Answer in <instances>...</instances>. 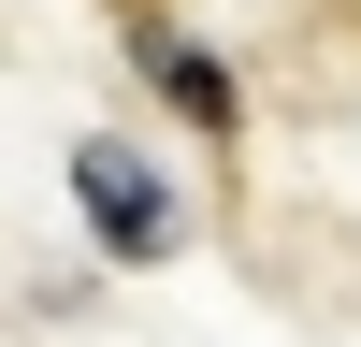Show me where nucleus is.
I'll return each instance as SVG.
<instances>
[{"label":"nucleus","mask_w":361,"mask_h":347,"mask_svg":"<svg viewBox=\"0 0 361 347\" xmlns=\"http://www.w3.org/2000/svg\"><path fill=\"white\" fill-rule=\"evenodd\" d=\"M73 202H87V231H102L116 260H173V202H159V174H145L116 130L73 145Z\"/></svg>","instance_id":"nucleus-1"},{"label":"nucleus","mask_w":361,"mask_h":347,"mask_svg":"<svg viewBox=\"0 0 361 347\" xmlns=\"http://www.w3.org/2000/svg\"><path fill=\"white\" fill-rule=\"evenodd\" d=\"M159 87H173V102L202 116V130H231V73H217V58H188V44H159Z\"/></svg>","instance_id":"nucleus-2"}]
</instances>
